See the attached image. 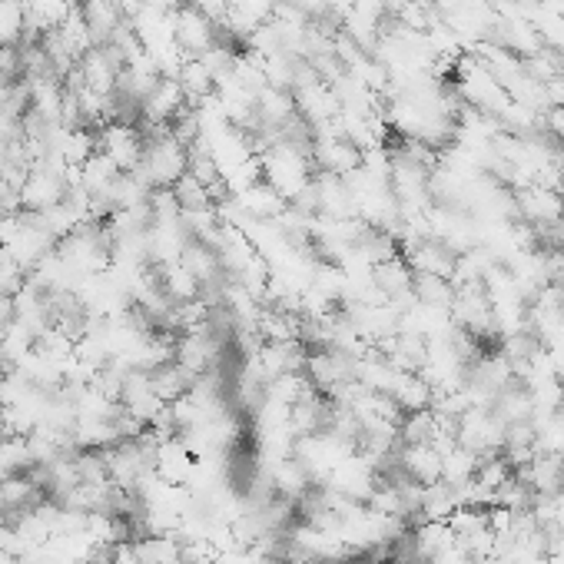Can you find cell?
Wrapping results in <instances>:
<instances>
[{
	"label": "cell",
	"instance_id": "cell-15",
	"mask_svg": "<svg viewBox=\"0 0 564 564\" xmlns=\"http://www.w3.org/2000/svg\"><path fill=\"white\" fill-rule=\"evenodd\" d=\"M438 432L435 412L432 409H419V412H405L399 422V438L402 445H432Z\"/></svg>",
	"mask_w": 564,
	"mask_h": 564
},
{
	"label": "cell",
	"instance_id": "cell-1",
	"mask_svg": "<svg viewBox=\"0 0 564 564\" xmlns=\"http://www.w3.org/2000/svg\"><path fill=\"white\" fill-rule=\"evenodd\" d=\"M97 150L107 153L113 163H117L120 173H130L133 166L143 160V133L140 127H133V123H120V120H110L97 127Z\"/></svg>",
	"mask_w": 564,
	"mask_h": 564
},
{
	"label": "cell",
	"instance_id": "cell-2",
	"mask_svg": "<svg viewBox=\"0 0 564 564\" xmlns=\"http://www.w3.org/2000/svg\"><path fill=\"white\" fill-rule=\"evenodd\" d=\"M173 40L186 54V60H196L213 44H219V27L210 17H203L196 7L183 4L180 10H173Z\"/></svg>",
	"mask_w": 564,
	"mask_h": 564
},
{
	"label": "cell",
	"instance_id": "cell-12",
	"mask_svg": "<svg viewBox=\"0 0 564 564\" xmlns=\"http://www.w3.org/2000/svg\"><path fill=\"white\" fill-rule=\"evenodd\" d=\"M180 87L186 93V103H190V107H200L206 97L216 93V77L203 60H186L180 70Z\"/></svg>",
	"mask_w": 564,
	"mask_h": 564
},
{
	"label": "cell",
	"instance_id": "cell-3",
	"mask_svg": "<svg viewBox=\"0 0 564 564\" xmlns=\"http://www.w3.org/2000/svg\"><path fill=\"white\" fill-rule=\"evenodd\" d=\"M70 190L67 173L47 170V166H34L27 173L24 186H20V203H24L27 213H44L50 206L64 203V196Z\"/></svg>",
	"mask_w": 564,
	"mask_h": 564
},
{
	"label": "cell",
	"instance_id": "cell-19",
	"mask_svg": "<svg viewBox=\"0 0 564 564\" xmlns=\"http://www.w3.org/2000/svg\"><path fill=\"white\" fill-rule=\"evenodd\" d=\"M173 196H176V203H180L183 213L186 210H206V206H213L210 186H203L193 173H186V176H180V180H176Z\"/></svg>",
	"mask_w": 564,
	"mask_h": 564
},
{
	"label": "cell",
	"instance_id": "cell-13",
	"mask_svg": "<svg viewBox=\"0 0 564 564\" xmlns=\"http://www.w3.org/2000/svg\"><path fill=\"white\" fill-rule=\"evenodd\" d=\"M137 545L140 564H176L183 558V541L176 535H143Z\"/></svg>",
	"mask_w": 564,
	"mask_h": 564
},
{
	"label": "cell",
	"instance_id": "cell-16",
	"mask_svg": "<svg viewBox=\"0 0 564 564\" xmlns=\"http://www.w3.org/2000/svg\"><path fill=\"white\" fill-rule=\"evenodd\" d=\"M34 468V455H30L27 435H7L0 438V472L4 475H24Z\"/></svg>",
	"mask_w": 564,
	"mask_h": 564
},
{
	"label": "cell",
	"instance_id": "cell-20",
	"mask_svg": "<svg viewBox=\"0 0 564 564\" xmlns=\"http://www.w3.org/2000/svg\"><path fill=\"white\" fill-rule=\"evenodd\" d=\"M0 551H4V555H14V558H20L27 551L24 538L17 535L14 521H4V525H0Z\"/></svg>",
	"mask_w": 564,
	"mask_h": 564
},
{
	"label": "cell",
	"instance_id": "cell-14",
	"mask_svg": "<svg viewBox=\"0 0 564 564\" xmlns=\"http://www.w3.org/2000/svg\"><path fill=\"white\" fill-rule=\"evenodd\" d=\"M117 176H120L117 163H113L110 156H107V153H100V150L93 153L90 160L80 166V186H83V190H87L90 196L103 193L113 180H117Z\"/></svg>",
	"mask_w": 564,
	"mask_h": 564
},
{
	"label": "cell",
	"instance_id": "cell-11",
	"mask_svg": "<svg viewBox=\"0 0 564 564\" xmlns=\"http://www.w3.org/2000/svg\"><path fill=\"white\" fill-rule=\"evenodd\" d=\"M150 379H153V392L160 395V399L170 405L176 399H183L186 392L193 389V375L183 369V365H176V362H166L160 365V369H153L150 372Z\"/></svg>",
	"mask_w": 564,
	"mask_h": 564
},
{
	"label": "cell",
	"instance_id": "cell-5",
	"mask_svg": "<svg viewBox=\"0 0 564 564\" xmlns=\"http://www.w3.org/2000/svg\"><path fill=\"white\" fill-rule=\"evenodd\" d=\"M196 458L190 448L183 445V438H166V442L156 445V455H153V472L163 478V482L170 485H186L190 482V472H193Z\"/></svg>",
	"mask_w": 564,
	"mask_h": 564
},
{
	"label": "cell",
	"instance_id": "cell-10",
	"mask_svg": "<svg viewBox=\"0 0 564 564\" xmlns=\"http://www.w3.org/2000/svg\"><path fill=\"white\" fill-rule=\"evenodd\" d=\"M452 541L455 535H452V528H448V521H419V525H412V545L419 561H432L438 551L448 548Z\"/></svg>",
	"mask_w": 564,
	"mask_h": 564
},
{
	"label": "cell",
	"instance_id": "cell-18",
	"mask_svg": "<svg viewBox=\"0 0 564 564\" xmlns=\"http://www.w3.org/2000/svg\"><path fill=\"white\" fill-rule=\"evenodd\" d=\"M478 462H482V458H478L472 448L455 445L452 452L442 455V478L448 485H462V482H468V478H475Z\"/></svg>",
	"mask_w": 564,
	"mask_h": 564
},
{
	"label": "cell",
	"instance_id": "cell-9",
	"mask_svg": "<svg viewBox=\"0 0 564 564\" xmlns=\"http://www.w3.org/2000/svg\"><path fill=\"white\" fill-rule=\"evenodd\" d=\"M458 508H462V501H458V488L448 485L445 478L425 485V492H422V521H448Z\"/></svg>",
	"mask_w": 564,
	"mask_h": 564
},
{
	"label": "cell",
	"instance_id": "cell-4",
	"mask_svg": "<svg viewBox=\"0 0 564 564\" xmlns=\"http://www.w3.org/2000/svg\"><path fill=\"white\" fill-rule=\"evenodd\" d=\"M120 70H123V60L113 54V47H93L87 57L80 60V73H83V83H87L90 90L103 93V97H110V93H117V80H120Z\"/></svg>",
	"mask_w": 564,
	"mask_h": 564
},
{
	"label": "cell",
	"instance_id": "cell-8",
	"mask_svg": "<svg viewBox=\"0 0 564 564\" xmlns=\"http://www.w3.org/2000/svg\"><path fill=\"white\" fill-rule=\"evenodd\" d=\"M412 296L422 309H442L448 312L455 302V282L432 273H412Z\"/></svg>",
	"mask_w": 564,
	"mask_h": 564
},
{
	"label": "cell",
	"instance_id": "cell-22",
	"mask_svg": "<svg viewBox=\"0 0 564 564\" xmlns=\"http://www.w3.org/2000/svg\"><path fill=\"white\" fill-rule=\"evenodd\" d=\"M0 564H20V558H14V555H4V551H0Z\"/></svg>",
	"mask_w": 564,
	"mask_h": 564
},
{
	"label": "cell",
	"instance_id": "cell-21",
	"mask_svg": "<svg viewBox=\"0 0 564 564\" xmlns=\"http://www.w3.org/2000/svg\"><path fill=\"white\" fill-rule=\"evenodd\" d=\"M113 4H117V10H120V14L130 20V17L137 14V10H140V7L146 4V0H113Z\"/></svg>",
	"mask_w": 564,
	"mask_h": 564
},
{
	"label": "cell",
	"instance_id": "cell-7",
	"mask_svg": "<svg viewBox=\"0 0 564 564\" xmlns=\"http://www.w3.org/2000/svg\"><path fill=\"white\" fill-rule=\"evenodd\" d=\"M77 7H80L83 20H87L90 34H93V40H97V47L110 44L113 30H117L123 20H127L117 10V4H113V0H77Z\"/></svg>",
	"mask_w": 564,
	"mask_h": 564
},
{
	"label": "cell",
	"instance_id": "cell-6",
	"mask_svg": "<svg viewBox=\"0 0 564 564\" xmlns=\"http://www.w3.org/2000/svg\"><path fill=\"white\" fill-rule=\"evenodd\" d=\"M399 465L419 485H432L442 478V452L435 445H402Z\"/></svg>",
	"mask_w": 564,
	"mask_h": 564
},
{
	"label": "cell",
	"instance_id": "cell-17",
	"mask_svg": "<svg viewBox=\"0 0 564 564\" xmlns=\"http://www.w3.org/2000/svg\"><path fill=\"white\" fill-rule=\"evenodd\" d=\"M24 27H27L24 0H0V47L24 44Z\"/></svg>",
	"mask_w": 564,
	"mask_h": 564
}]
</instances>
